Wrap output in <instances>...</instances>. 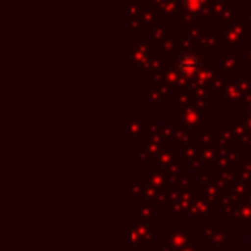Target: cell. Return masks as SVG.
Listing matches in <instances>:
<instances>
[{
	"label": "cell",
	"instance_id": "2",
	"mask_svg": "<svg viewBox=\"0 0 251 251\" xmlns=\"http://www.w3.org/2000/svg\"><path fill=\"white\" fill-rule=\"evenodd\" d=\"M182 4H184L186 11L198 14V12H201L203 5H205V0H182Z\"/></svg>",
	"mask_w": 251,
	"mask_h": 251
},
{
	"label": "cell",
	"instance_id": "1",
	"mask_svg": "<svg viewBox=\"0 0 251 251\" xmlns=\"http://www.w3.org/2000/svg\"><path fill=\"white\" fill-rule=\"evenodd\" d=\"M177 69L182 76H195L200 71V60L195 55L188 53V55H182L177 60Z\"/></svg>",
	"mask_w": 251,
	"mask_h": 251
}]
</instances>
